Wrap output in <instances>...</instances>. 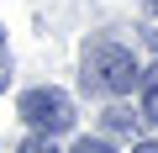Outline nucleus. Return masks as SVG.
<instances>
[{
	"label": "nucleus",
	"instance_id": "6",
	"mask_svg": "<svg viewBox=\"0 0 158 153\" xmlns=\"http://www.w3.org/2000/svg\"><path fill=\"white\" fill-rule=\"evenodd\" d=\"M69 153H116V148H111L106 137H79V142H74Z\"/></svg>",
	"mask_w": 158,
	"mask_h": 153
},
{
	"label": "nucleus",
	"instance_id": "9",
	"mask_svg": "<svg viewBox=\"0 0 158 153\" xmlns=\"http://www.w3.org/2000/svg\"><path fill=\"white\" fill-rule=\"evenodd\" d=\"M148 11H153V16H158V0H148Z\"/></svg>",
	"mask_w": 158,
	"mask_h": 153
},
{
	"label": "nucleus",
	"instance_id": "4",
	"mask_svg": "<svg viewBox=\"0 0 158 153\" xmlns=\"http://www.w3.org/2000/svg\"><path fill=\"white\" fill-rule=\"evenodd\" d=\"M132 121H137V116H132V111H121V106H111V111H106V132H132Z\"/></svg>",
	"mask_w": 158,
	"mask_h": 153
},
{
	"label": "nucleus",
	"instance_id": "5",
	"mask_svg": "<svg viewBox=\"0 0 158 153\" xmlns=\"http://www.w3.org/2000/svg\"><path fill=\"white\" fill-rule=\"evenodd\" d=\"M16 153H58V148H53V137H48V132H32V137L16 148Z\"/></svg>",
	"mask_w": 158,
	"mask_h": 153
},
{
	"label": "nucleus",
	"instance_id": "8",
	"mask_svg": "<svg viewBox=\"0 0 158 153\" xmlns=\"http://www.w3.org/2000/svg\"><path fill=\"white\" fill-rule=\"evenodd\" d=\"M132 153H158V142H137V148H132Z\"/></svg>",
	"mask_w": 158,
	"mask_h": 153
},
{
	"label": "nucleus",
	"instance_id": "7",
	"mask_svg": "<svg viewBox=\"0 0 158 153\" xmlns=\"http://www.w3.org/2000/svg\"><path fill=\"white\" fill-rule=\"evenodd\" d=\"M11 85V48H6V32H0V95Z\"/></svg>",
	"mask_w": 158,
	"mask_h": 153
},
{
	"label": "nucleus",
	"instance_id": "1",
	"mask_svg": "<svg viewBox=\"0 0 158 153\" xmlns=\"http://www.w3.org/2000/svg\"><path fill=\"white\" fill-rule=\"evenodd\" d=\"M137 79H142V74H137V63H132L127 48H116V42H95V48L85 53V85L111 90V95H127Z\"/></svg>",
	"mask_w": 158,
	"mask_h": 153
},
{
	"label": "nucleus",
	"instance_id": "2",
	"mask_svg": "<svg viewBox=\"0 0 158 153\" xmlns=\"http://www.w3.org/2000/svg\"><path fill=\"white\" fill-rule=\"evenodd\" d=\"M16 111H21V121H27L32 132H48V137L74 127V100H69L63 90H27Z\"/></svg>",
	"mask_w": 158,
	"mask_h": 153
},
{
	"label": "nucleus",
	"instance_id": "3",
	"mask_svg": "<svg viewBox=\"0 0 158 153\" xmlns=\"http://www.w3.org/2000/svg\"><path fill=\"white\" fill-rule=\"evenodd\" d=\"M142 116H148V121H158V63L142 74Z\"/></svg>",
	"mask_w": 158,
	"mask_h": 153
}]
</instances>
